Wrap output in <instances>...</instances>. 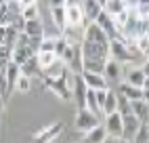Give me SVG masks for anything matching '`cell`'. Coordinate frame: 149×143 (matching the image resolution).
Masks as SVG:
<instances>
[{"label": "cell", "mask_w": 149, "mask_h": 143, "mask_svg": "<svg viewBox=\"0 0 149 143\" xmlns=\"http://www.w3.org/2000/svg\"><path fill=\"white\" fill-rule=\"evenodd\" d=\"M72 76L74 74L67 69L61 76H42V78H44V86L51 88L59 99L72 101Z\"/></svg>", "instance_id": "cell-1"}, {"label": "cell", "mask_w": 149, "mask_h": 143, "mask_svg": "<svg viewBox=\"0 0 149 143\" xmlns=\"http://www.w3.org/2000/svg\"><path fill=\"white\" fill-rule=\"evenodd\" d=\"M107 55H109V59H113L116 63L122 65V63H130V61H134V55H139V53L128 42H124L122 38H111L109 44H107Z\"/></svg>", "instance_id": "cell-2"}, {"label": "cell", "mask_w": 149, "mask_h": 143, "mask_svg": "<svg viewBox=\"0 0 149 143\" xmlns=\"http://www.w3.org/2000/svg\"><path fill=\"white\" fill-rule=\"evenodd\" d=\"M82 40H84V42L95 44V46H101V48H107V44H109L107 34H105L95 21H88V23L84 25V29H82Z\"/></svg>", "instance_id": "cell-3"}, {"label": "cell", "mask_w": 149, "mask_h": 143, "mask_svg": "<svg viewBox=\"0 0 149 143\" xmlns=\"http://www.w3.org/2000/svg\"><path fill=\"white\" fill-rule=\"evenodd\" d=\"M63 132V122H53V124H48L44 128H38L36 132H32V137H29V141L32 143H53L59 135Z\"/></svg>", "instance_id": "cell-4"}, {"label": "cell", "mask_w": 149, "mask_h": 143, "mask_svg": "<svg viewBox=\"0 0 149 143\" xmlns=\"http://www.w3.org/2000/svg\"><path fill=\"white\" fill-rule=\"evenodd\" d=\"M122 82L139 88H147V65L128 67L126 72H122Z\"/></svg>", "instance_id": "cell-5"}, {"label": "cell", "mask_w": 149, "mask_h": 143, "mask_svg": "<svg viewBox=\"0 0 149 143\" xmlns=\"http://www.w3.org/2000/svg\"><path fill=\"white\" fill-rule=\"evenodd\" d=\"M65 23L67 27H74V29H84V25L88 23L86 17L82 13V6L80 4H65Z\"/></svg>", "instance_id": "cell-6"}, {"label": "cell", "mask_w": 149, "mask_h": 143, "mask_svg": "<svg viewBox=\"0 0 149 143\" xmlns=\"http://www.w3.org/2000/svg\"><path fill=\"white\" fill-rule=\"evenodd\" d=\"M74 124H76V128L80 130V132H88L91 128H95L97 124H101V122H99V116L97 114H93V111H88L86 107H82V109H78Z\"/></svg>", "instance_id": "cell-7"}, {"label": "cell", "mask_w": 149, "mask_h": 143, "mask_svg": "<svg viewBox=\"0 0 149 143\" xmlns=\"http://www.w3.org/2000/svg\"><path fill=\"white\" fill-rule=\"evenodd\" d=\"M19 76H21V67H19L17 63H13V61H8V63L4 65V69H2V78H4V86H6V97H11Z\"/></svg>", "instance_id": "cell-8"}, {"label": "cell", "mask_w": 149, "mask_h": 143, "mask_svg": "<svg viewBox=\"0 0 149 143\" xmlns=\"http://www.w3.org/2000/svg\"><path fill=\"white\" fill-rule=\"evenodd\" d=\"M80 78H82V82L86 84V88H93V90H107L109 88V84H107V80L103 78V74L80 72Z\"/></svg>", "instance_id": "cell-9"}, {"label": "cell", "mask_w": 149, "mask_h": 143, "mask_svg": "<svg viewBox=\"0 0 149 143\" xmlns=\"http://www.w3.org/2000/svg\"><path fill=\"white\" fill-rule=\"evenodd\" d=\"M103 126H105L107 137L120 139V137H122V114H118V111H113V114H107Z\"/></svg>", "instance_id": "cell-10"}, {"label": "cell", "mask_w": 149, "mask_h": 143, "mask_svg": "<svg viewBox=\"0 0 149 143\" xmlns=\"http://www.w3.org/2000/svg\"><path fill=\"white\" fill-rule=\"evenodd\" d=\"M95 23H97V25H99V27H101L103 32L107 34V38H109V40H111V38H120V32H118V27H116V21H113V19L109 17L105 11H101V13L97 15Z\"/></svg>", "instance_id": "cell-11"}, {"label": "cell", "mask_w": 149, "mask_h": 143, "mask_svg": "<svg viewBox=\"0 0 149 143\" xmlns=\"http://www.w3.org/2000/svg\"><path fill=\"white\" fill-rule=\"evenodd\" d=\"M103 78L107 80V84H120L122 82V65L116 63L113 59H107L105 67H103Z\"/></svg>", "instance_id": "cell-12"}, {"label": "cell", "mask_w": 149, "mask_h": 143, "mask_svg": "<svg viewBox=\"0 0 149 143\" xmlns=\"http://www.w3.org/2000/svg\"><path fill=\"white\" fill-rule=\"evenodd\" d=\"M21 32L29 40H36V42H42V38H44V27L40 23V19H29V21H23V29H21Z\"/></svg>", "instance_id": "cell-13"}, {"label": "cell", "mask_w": 149, "mask_h": 143, "mask_svg": "<svg viewBox=\"0 0 149 143\" xmlns=\"http://www.w3.org/2000/svg\"><path fill=\"white\" fill-rule=\"evenodd\" d=\"M84 97H86V84L82 82L80 74H74L72 76V99L76 101L78 109L84 107Z\"/></svg>", "instance_id": "cell-14"}, {"label": "cell", "mask_w": 149, "mask_h": 143, "mask_svg": "<svg viewBox=\"0 0 149 143\" xmlns=\"http://www.w3.org/2000/svg\"><path fill=\"white\" fill-rule=\"evenodd\" d=\"M116 93H120L124 99L128 101H139V99H147V88H139V86H130L126 82H120L118 84V90Z\"/></svg>", "instance_id": "cell-15"}, {"label": "cell", "mask_w": 149, "mask_h": 143, "mask_svg": "<svg viewBox=\"0 0 149 143\" xmlns=\"http://www.w3.org/2000/svg\"><path fill=\"white\" fill-rule=\"evenodd\" d=\"M139 124H141V120H139L136 116H132V114L122 116V139L130 141V139L134 137V132H136Z\"/></svg>", "instance_id": "cell-16"}, {"label": "cell", "mask_w": 149, "mask_h": 143, "mask_svg": "<svg viewBox=\"0 0 149 143\" xmlns=\"http://www.w3.org/2000/svg\"><path fill=\"white\" fill-rule=\"evenodd\" d=\"M103 11H105L109 17H111V19H116V17L124 15V13L128 11V6H126L124 0H107L105 6H103Z\"/></svg>", "instance_id": "cell-17"}, {"label": "cell", "mask_w": 149, "mask_h": 143, "mask_svg": "<svg viewBox=\"0 0 149 143\" xmlns=\"http://www.w3.org/2000/svg\"><path fill=\"white\" fill-rule=\"evenodd\" d=\"M107 137V132H105V126L103 124H97L95 128H91L88 132H84V137H82V143H103Z\"/></svg>", "instance_id": "cell-18"}, {"label": "cell", "mask_w": 149, "mask_h": 143, "mask_svg": "<svg viewBox=\"0 0 149 143\" xmlns=\"http://www.w3.org/2000/svg\"><path fill=\"white\" fill-rule=\"evenodd\" d=\"M130 114L136 116L141 122H147V114H149V107H147V99H139V101H130Z\"/></svg>", "instance_id": "cell-19"}, {"label": "cell", "mask_w": 149, "mask_h": 143, "mask_svg": "<svg viewBox=\"0 0 149 143\" xmlns=\"http://www.w3.org/2000/svg\"><path fill=\"white\" fill-rule=\"evenodd\" d=\"M82 13H84V17H86V21H95L97 19V15L103 11L101 6H99L95 0H82Z\"/></svg>", "instance_id": "cell-20"}, {"label": "cell", "mask_w": 149, "mask_h": 143, "mask_svg": "<svg viewBox=\"0 0 149 143\" xmlns=\"http://www.w3.org/2000/svg\"><path fill=\"white\" fill-rule=\"evenodd\" d=\"M118 109V93L116 90L109 88L107 95H105V101H103V107H101V114H113V111Z\"/></svg>", "instance_id": "cell-21"}, {"label": "cell", "mask_w": 149, "mask_h": 143, "mask_svg": "<svg viewBox=\"0 0 149 143\" xmlns=\"http://www.w3.org/2000/svg\"><path fill=\"white\" fill-rule=\"evenodd\" d=\"M21 67V74L23 76H27V78H32V76H40L42 72H40V67H38V61H36V55L34 57H29L23 65H19Z\"/></svg>", "instance_id": "cell-22"}, {"label": "cell", "mask_w": 149, "mask_h": 143, "mask_svg": "<svg viewBox=\"0 0 149 143\" xmlns=\"http://www.w3.org/2000/svg\"><path fill=\"white\" fill-rule=\"evenodd\" d=\"M51 17H53V21H55L59 32H63V29L67 27V23H65V8L63 6H51Z\"/></svg>", "instance_id": "cell-23"}, {"label": "cell", "mask_w": 149, "mask_h": 143, "mask_svg": "<svg viewBox=\"0 0 149 143\" xmlns=\"http://www.w3.org/2000/svg\"><path fill=\"white\" fill-rule=\"evenodd\" d=\"M36 61H38V67H40V72H42V69H46L48 65L55 63V61H57V55H55V53H44V50H38V53H36Z\"/></svg>", "instance_id": "cell-24"}, {"label": "cell", "mask_w": 149, "mask_h": 143, "mask_svg": "<svg viewBox=\"0 0 149 143\" xmlns=\"http://www.w3.org/2000/svg\"><path fill=\"white\" fill-rule=\"evenodd\" d=\"M149 141V128H147V122H141L134 132V137L130 139V143H147Z\"/></svg>", "instance_id": "cell-25"}, {"label": "cell", "mask_w": 149, "mask_h": 143, "mask_svg": "<svg viewBox=\"0 0 149 143\" xmlns=\"http://www.w3.org/2000/svg\"><path fill=\"white\" fill-rule=\"evenodd\" d=\"M29 88H32V80L21 74V76L17 78V82H15V88H13V90H17V93H29Z\"/></svg>", "instance_id": "cell-26"}, {"label": "cell", "mask_w": 149, "mask_h": 143, "mask_svg": "<svg viewBox=\"0 0 149 143\" xmlns=\"http://www.w3.org/2000/svg\"><path fill=\"white\" fill-rule=\"evenodd\" d=\"M21 19H23V21H29V19H40V15H38V4L23 8V11H21Z\"/></svg>", "instance_id": "cell-27"}, {"label": "cell", "mask_w": 149, "mask_h": 143, "mask_svg": "<svg viewBox=\"0 0 149 143\" xmlns=\"http://www.w3.org/2000/svg\"><path fill=\"white\" fill-rule=\"evenodd\" d=\"M11 61V48L0 44V69H4V65Z\"/></svg>", "instance_id": "cell-28"}, {"label": "cell", "mask_w": 149, "mask_h": 143, "mask_svg": "<svg viewBox=\"0 0 149 143\" xmlns=\"http://www.w3.org/2000/svg\"><path fill=\"white\" fill-rule=\"evenodd\" d=\"M107 90H109V88H107ZM107 90H95V97H97V105H99V109L103 107V101H105Z\"/></svg>", "instance_id": "cell-29"}, {"label": "cell", "mask_w": 149, "mask_h": 143, "mask_svg": "<svg viewBox=\"0 0 149 143\" xmlns=\"http://www.w3.org/2000/svg\"><path fill=\"white\" fill-rule=\"evenodd\" d=\"M36 2H38V0H17V4H19L21 11H23V8H27V6H34Z\"/></svg>", "instance_id": "cell-30"}, {"label": "cell", "mask_w": 149, "mask_h": 143, "mask_svg": "<svg viewBox=\"0 0 149 143\" xmlns=\"http://www.w3.org/2000/svg\"><path fill=\"white\" fill-rule=\"evenodd\" d=\"M51 6H65V0H48Z\"/></svg>", "instance_id": "cell-31"}, {"label": "cell", "mask_w": 149, "mask_h": 143, "mask_svg": "<svg viewBox=\"0 0 149 143\" xmlns=\"http://www.w3.org/2000/svg\"><path fill=\"white\" fill-rule=\"evenodd\" d=\"M124 2H126V6H128V8H134V6L139 4V0H124Z\"/></svg>", "instance_id": "cell-32"}, {"label": "cell", "mask_w": 149, "mask_h": 143, "mask_svg": "<svg viewBox=\"0 0 149 143\" xmlns=\"http://www.w3.org/2000/svg\"><path fill=\"white\" fill-rule=\"evenodd\" d=\"M118 141H120V139H116V137H105L103 143H118Z\"/></svg>", "instance_id": "cell-33"}, {"label": "cell", "mask_w": 149, "mask_h": 143, "mask_svg": "<svg viewBox=\"0 0 149 143\" xmlns=\"http://www.w3.org/2000/svg\"><path fill=\"white\" fill-rule=\"evenodd\" d=\"M2 109H4V99H2V93H0V116H2Z\"/></svg>", "instance_id": "cell-34"}, {"label": "cell", "mask_w": 149, "mask_h": 143, "mask_svg": "<svg viewBox=\"0 0 149 143\" xmlns=\"http://www.w3.org/2000/svg\"><path fill=\"white\" fill-rule=\"evenodd\" d=\"M95 2H97L99 6H101V8H103V6H105V2H107V0H95Z\"/></svg>", "instance_id": "cell-35"}]
</instances>
